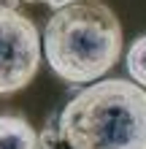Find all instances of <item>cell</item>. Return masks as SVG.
Masks as SVG:
<instances>
[{"instance_id":"6da1fadb","label":"cell","mask_w":146,"mask_h":149,"mask_svg":"<svg viewBox=\"0 0 146 149\" xmlns=\"http://www.w3.org/2000/svg\"><path fill=\"white\" fill-rule=\"evenodd\" d=\"M122 22L100 0H73L54 8L44 30L49 68L68 84L103 79L122 57Z\"/></svg>"},{"instance_id":"7a4b0ae2","label":"cell","mask_w":146,"mask_h":149,"mask_svg":"<svg viewBox=\"0 0 146 149\" xmlns=\"http://www.w3.org/2000/svg\"><path fill=\"white\" fill-rule=\"evenodd\" d=\"M57 136L68 149H146V90L127 79H98L68 100Z\"/></svg>"},{"instance_id":"3957f363","label":"cell","mask_w":146,"mask_h":149,"mask_svg":"<svg viewBox=\"0 0 146 149\" xmlns=\"http://www.w3.org/2000/svg\"><path fill=\"white\" fill-rule=\"evenodd\" d=\"M41 36L14 3H0V95L19 92L38 73Z\"/></svg>"},{"instance_id":"277c9868","label":"cell","mask_w":146,"mask_h":149,"mask_svg":"<svg viewBox=\"0 0 146 149\" xmlns=\"http://www.w3.org/2000/svg\"><path fill=\"white\" fill-rule=\"evenodd\" d=\"M0 149H44L41 136L24 117L3 114L0 117Z\"/></svg>"},{"instance_id":"5b68a950","label":"cell","mask_w":146,"mask_h":149,"mask_svg":"<svg viewBox=\"0 0 146 149\" xmlns=\"http://www.w3.org/2000/svg\"><path fill=\"white\" fill-rule=\"evenodd\" d=\"M127 73L146 90V36H138L127 49Z\"/></svg>"},{"instance_id":"8992f818","label":"cell","mask_w":146,"mask_h":149,"mask_svg":"<svg viewBox=\"0 0 146 149\" xmlns=\"http://www.w3.org/2000/svg\"><path fill=\"white\" fill-rule=\"evenodd\" d=\"M33 3H35V0H33ZM38 3H46L51 8H60V6H65V3H73V0H38Z\"/></svg>"}]
</instances>
